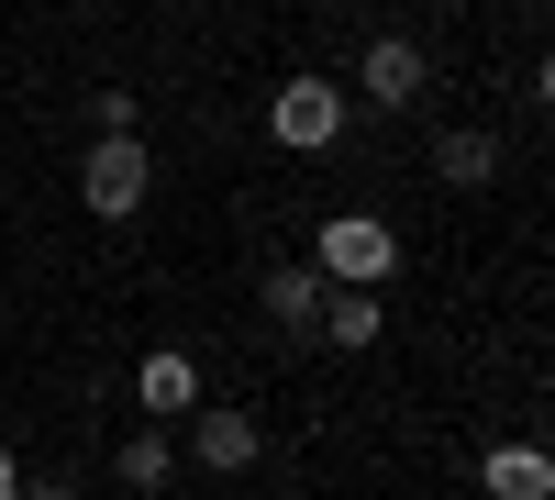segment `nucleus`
Here are the masks:
<instances>
[{
  "label": "nucleus",
  "mask_w": 555,
  "mask_h": 500,
  "mask_svg": "<svg viewBox=\"0 0 555 500\" xmlns=\"http://www.w3.org/2000/svg\"><path fill=\"white\" fill-rule=\"evenodd\" d=\"M434 178H444V190H489V178H500V133H478V123L434 133Z\"/></svg>",
  "instance_id": "9"
},
{
  "label": "nucleus",
  "mask_w": 555,
  "mask_h": 500,
  "mask_svg": "<svg viewBox=\"0 0 555 500\" xmlns=\"http://www.w3.org/2000/svg\"><path fill=\"white\" fill-rule=\"evenodd\" d=\"M133 412H145V423L201 412V356L190 345H145V356H133Z\"/></svg>",
  "instance_id": "5"
},
{
  "label": "nucleus",
  "mask_w": 555,
  "mask_h": 500,
  "mask_svg": "<svg viewBox=\"0 0 555 500\" xmlns=\"http://www.w3.org/2000/svg\"><path fill=\"white\" fill-rule=\"evenodd\" d=\"M267 133H278L289 156H334V145H345V89H334V78H278Z\"/></svg>",
  "instance_id": "3"
},
{
  "label": "nucleus",
  "mask_w": 555,
  "mask_h": 500,
  "mask_svg": "<svg viewBox=\"0 0 555 500\" xmlns=\"http://www.w3.org/2000/svg\"><path fill=\"white\" fill-rule=\"evenodd\" d=\"M23 489V457H12V445H0V500H12Z\"/></svg>",
  "instance_id": "13"
},
{
  "label": "nucleus",
  "mask_w": 555,
  "mask_h": 500,
  "mask_svg": "<svg viewBox=\"0 0 555 500\" xmlns=\"http://www.w3.org/2000/svg\"><path fill=\"white\" fill-rule=\"evenodd\" d=\"M178 457L211 467V478H245V467L267 457V434L234 412V400H201V412H178Z\"/></svg>",
  "instance_id": "4"
},
{
  "label": "nucleus",
  "mask_w": 555,
  "mask_h": 500,
  "mask_svg": "<svg viewBox=\"0 0 555 500\" xmlns=\"http://www.w3.org/2000/svg\"><path fill=\"white\" fill-rule=\"evenodd\" d=\"M356 89H366L378 112H400V101H423V89H434V56H423L411 34H378V44L356 56Z\"/></svg>",
  "instance_id": "6"
},
{
  "label": "nucleus",
  "mask_w": 555,
  "mask_h": 500,
  "mask_svg": "<svg viewBox=\"0 0 555 500\" xmlns=\"http://www.w3.org/2000/svg\"><path fill=\"white\" fill-rule=\"evenodd\" d=\"M167 478H178V434H167V423H133V434H122V489L156 500Z\"/></svg>",
  "instance_id": "10"
},
{
  "label": "nucleus",
  "mask_w": 555,
  "mask_h": 500,
  "mask_svg": "<svg viewBox=\"0 0 555 500\" xmlns=\"http://www.w3.org/2000/svg\"><path fill=\"white\" fill-rule=\"evenodd\" d=\"M478 489L489 500H555V457H544L533 434H500L489 457H478Z\"/></svg>",
  "instance_id": "7"
},
{
  "label": "nucleus",
  "mask_w": 555,
  "mask_h": 500,
  "mask_svg": "<svg viewBox=\"0 0 555 500\" xmlns=\"http://www.w3.org/2000/svg\"><path fill=\"white\" fill-rule=\"evenodd\" d=\"M311 334L334 345V356H366V345L389 334V300H378V290H322V311H311Z\"/></svg>",
  "instance_id": "8"
},
{
  "label": "nucleus",
  "mask_w": 555,
  "mask_h": 500,
  "mask_svg": "<svg viewBox=\"0 0 555 500\" xmlns=\"http://www.w3.org/2000/svg\"><path fill=\"white\" fill-rule=\"evenodd\" d=\"M12 500H78V478H23Z\"/></svg>",
  "instance_id": "12"
},
{
  "label": "nucleus",
  "mask_w": 555,
  "mask_h": 500,
  "mask_svg": "<svg viewBox=\"0 0 555 500\" xmlns=\"http://www.w3.org/2000/svg\"><path fill=\"white\" fill-rule=\"evenodd\" d=\"M256 300H267V323H278V334H311L322 279H311V267H267V279H256Z\"/></svg>",
  "instance_id": "11"
},
{
  "label": "nucleus",
  "mask_w": 555,
  "mask_h": 500,
  "mask_svg": "<svg viewBox=\"0 0 555 500\" xmlns=\"http://www.w3.org/2000/svg\"><path fill=\"white\" fill-rule=\"evenodd\" d=\"M156 190V167H145V133H101V145L78 156V201L101 211V222H133Z\"/></svg>",
  "instance_id": "2"
},
{
  "label": "nucleus",
  "mask_w": 555,
  "mask_h": 500,
  "mask_svg": "<svg viewBox=\"0 0 555 500\" xmlns=\"http://www.w3.org/2000/svg\"><path fill=\"white\" fill-rule=\"evenodd\" d=\"M311 279L322 290H389L400 279V234H389L378 211H334L311 234Z\"/></svg>",
  "instance_id": "1"
}]
</instances>
